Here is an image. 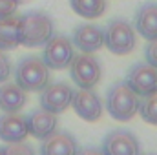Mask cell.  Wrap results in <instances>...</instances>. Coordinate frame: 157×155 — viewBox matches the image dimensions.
Here are the masks:
<instances>
[{"label":"cell","instance_id":"26","mask_svg":"<svg viewBox=\"0 0 157 155\" xmlns=\"http://www.w3.org/2000/svg\"><path fill=\"white\" fill-rule=\"evenodd\" d=\"M0 155H2V148H0Z\"/></svg>","mask_w":157,"mask_h":155},{"label":"cell","instance_id":"18","mask_svg":"<svg viewBox=\"0 0 157 155\" xmlns=\"http://www.w3.org/2000/svg\"><path fill=\"white\" fill-rule=\"evenodd\" d=\"M70 6L82 18H99L106 11V0H70Z\"/></svg>","mask_w":157,"mask_h":155},{"label":"cell","instance_id":"19","mask_svg":"<svg viewBox=\"0 0 157 155\" xmlns=\"http://www.w3.org/2000/svg\"><path fill=\"white\" fill-rule=\"evenodd\" d=\"M143 120L152 124V126H157V91L152 93V95H146L143 100H139V110H137Z\"/></svg>","mask_w":157,"mask_h":155},{"label":"cell","instance_id":"3","mask_svg":"<svg viewBox=\"0 0 157 155\" xmlns=\"http://www.w3.org/2000/svg\"><path fill=\"white\" fill-rule=\"evenodd\" d=\"M49 68L44 64V60L29 55L17 62L15 68V84L20 86L26 93L28 91H42L49 84Z\"/></svg>","mask_w":157,"mask_h":155},{"label":"cell","instance_id":"9","mask_svg":"<svg viewBox=\"0 0 157 155\" xmlns=\"http://www.w3.org/2000/svg\"><path fill=\"white\" fill-rule=\"evenodd\" d=\"M126 84L139 95L146 97L157 91V68L148 62H137L128 70Z\"/></svg>","mask_w":157,"mask_h":155},{"label":"cell","instance_id":"20","mask_svg":"<svg viewBox=\"0 0 157 155\" xmlns=\"http://www.w3.org/2000/svg\"><path fill=\"white\" fill-rule=\"evenodd\" d=\"M2 155H37V153H35L33 146H29L24 141H18V142H7L2 148Z\"/></svg>","mask_w":157,"mask_h":155},{"label":"cell","instance_id":"4","mask_svg":"<svg viewBox=\"0 0 157 155\" xmlns=\"http://www.w3.org/2000/svg\"><path fill=\"white\" fill-rule=\"evenodd\" d=\"M104 46L113 55H128L137 46V33L126 18H113L104 29Z\"/></svg>","mask_w":157,"mask_h":155},{"label":"cell","instance_id":"2","mask_svg":"<svg viewBox=\"0 0 157 155\" xmlns=\"http://www.w3.org/2000/svg\"><path fill=\"white\" fill-rule=\"evenodd\" d=\"M106 110L115 120H132L139 110V95L126 84V80H119L106 93Z\"/></svg>","mask_w":157,"mask_h":155},{"label":"cell","instance_id":"21","mask_svg":"<svg viewBox=\"0 0 157 155\" xmlns=\"http://www.w3.org/2000/svg\"><path fill=\"white\" fill-rule=\"evenodd\" d=\"M9 75H11V59L4 49H0V84L7 82Z\"/></svg>","mask_w":157,"mask_h":155},{"label":"cell","instance_id":"25","mask_svg":"<svg viewBox=\"0 0 157 155\" xmlns=\"http://www.w3.org/2000/svg\"><path fill=\"white\" fill-rule=\"evenodd\" d=\"M144 155H155V153H144Z\"/></svg>","mask_w":157,"mask_h":155},{"label":"cell","instance_id":"5","mask_svg":"<svg viewBox=\"0 0 157 155\" xmlns=\"http://www.w3.org/2000/svg\"><path fill=\"white\" fill-rule=\"evenodd\" d=\"M70 75L71 80L77 84V88H86L93 89L102 77V68L99 59L93 57V53H80L73 55L70 62Z\"/></svg>","mask_w":157,"mask_h":155},{"label":"cell","instance_id":"7","mask_svg":"<svg viewBox=\"0 0 157 155\" xmlns=\"http://www.w3.org/2000/svg\"><path fill=\"white\" fill-rule=\"evenodd\" d=\"M71 97H73V88L70 84L66 82L48 84L40 91V108L55 115L64 113L71 104Z\"/></svg>","mask_w":157,"mask_h":155},{"label":"cell","instance_id":"6","mask_svg":"<svg viewBox=\"0 0 157 155\" xmlns=\"http://www.w3.org/2000/svg\"><path fill=\"white\" fill-rule=\"evenodd\" d=\"M42 47H44V53H42L44 64L55 71L68 68L75 55V47L71 44V39L66 35H53Z\"/></svg>","mask_w":157,"mask_h":155},{"label":"cell","instance_id":"17","mask_svg":"<svg viewBox=\"0 0 157 155\" xmlns=\"http://www.w3.org/2000/svg\"><path fill=\"white\" fill-rule=\"evenodd\" d=\"M18 24H20V17H17V15L0 18V49L11 51L20 46Z\"/></svg>","mask_w":157,"mask_h":155},{"label":"cell","instance_id":"24","mask_svg":"<svg viewBox=\"0 0 157 155\" xmlns=\"http://www.w3.org/2000/svg\"><path fill=\"white\" fill-rule=\"evenodd\" d=\"M77 155H104L102 153V150L101 148H93V146H88V148H78Z\"/></svg>","mask_w":157,"mask_h":155},{"label":"cell","instance_id":"14","mask_svg":"<svg viewBox=\"0 0 157 155\" xmlns=\"http://www.w3.org/2000/svg\"><path fill=\"white\" fill-rule=\"evenodd\" d=\"M26 120H28V133L31 135V137H35V139H46L48 135H51L55 130H57V126H59V119L55 113H49V112H46V110H33L29 115L26 117Z\"/></svg>","mask_w":157,"mask_h":155},{"label":"cell","instance_id":"8","mask_svg":"<svg viewBox=\"0 0 157 155\" xmlns=\"http://www.w3.org/2000/svg\"><path fill=\"white\" fill-rule=\"evenodd\" d=\"M101 150L104 155H141V142L128 130H113L104 135Z\"/></svg>","mask_w":157,"mask_h":155},{"label":"cell","instance_id":"11","mask_svg":"<svg viewBox=\"0 0 157 155\" xmlns=\"http://www.w3.org/2000/svg\"><path fill=\"white\" fill-rule=\"evenodd\" d=\"M71 44L82 53H95L104 46V29L95 24H80L73 29Z\"/></svg>","mask_w":157,"mask_h":155},{"label":"cell","instance_id":"15","mask_svg":"<svg viewBox=\"0 0 157 155\" xmlns=\"http://www.w3.org/2000/svg\"><path fill=\"white\" fill-rule=\"evenodd\" d=\"M133 29L146 40L157 39V4L146 2L135 11Z\"/></svg>","mask_w":157,"mask_h":155},{"label":"cell","instance_id":"12","mask_svg":"<svg viewBox=\"0 0 157 155\" xmlns=\"http://www.w3.org/2000/svg\"><path fill=\"white\" fill-rule=\"evenodd\" d=\"M78 142L68 131H53L46 139H42L39 148L40 155H77Z\"/></svg>","mask_w":157,"mask_h":155},{"label":"cell","instance_id":"1","mask_svg":"<svg viewBox=\"0 0 157 155\" xmlns=\"http://www.w3.org/2000/svg\"><path fill=\"white\" fill-rule=\"evenodd\" d=\"M55 35L53 18L42 11H29L20 17L18 40L26 47H42Z\"/></svg>","mask_w":157,"mask_h":155},{"label":"cell","instance_id":"22","mask_svg":"<svg viewBox=\"0 0 157 155\" xmlns=\"http://www.w3.org/2000/svg\"><path fill=\"white\" fill-rule=\"evenodd\" d=\"M144 57H146V62L150 66L157 68V39L148 40V46L144 47Z\"/></svg>","mask_w":157,"mask_h":155},{"label":"cell","instance_id":"10","mask_svg":"<svg viewBox=\"0 0 157 155\" xmlns=\"http://www.w3.org/2000/svg\"><path fill=\"white\" fill-rule=\"evenodd\" d=\"M70 106L82 120H88V122H95L102 117L101 97L93 89H86V88H78L77 91L73 89V97H71Z\"/></svg>","mask_w":157,"mask_h":155},{"label":"cell","instance_id":"16","mask_svg":"<svg viewBox=\"0 0 157 155\" xmlns=\"http://www.w3.org/2000/svg\"><path fill=\"white\" fill-rule=\"evenodd\" d=\"M28 95L17 84H0V112L4 113H17L26 106Z\"/></svg>","mask_w":157,"mask_h":155},{"label":"cell","instance_id":"13","mask_svg":"<svg viewBox=\"0 0 157 155\" xmlns=\"http://www.w3.org/2000/svg\"><path fill=\"white\" fill-rule=\"evenodd\" d=\"M28 120L26 117L17 113H4L0 115V141L2 142H18L28 137Z\"/></svg>","mask_w":157,"mask_h":155},{"label":"cell","instance_id":"23","mask_svg":"<svg viewBox=\"0 0 157 155\" xmlns=\"http://www.w3.org/2000/svg\"><path fill=\"white\" fill-rule=\"evenodd\" d=\"M18 7V0H0V18L15 15Z\"/></svg>","mask_w":157,"mask_h":155}]
</instances>
